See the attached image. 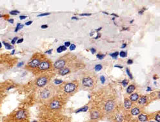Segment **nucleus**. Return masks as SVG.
I'll list each match as a JSON object with an SVG mask.
<instances>
[{
    "mask_svg": "<svg viewBox=\"0 0 160 122\" xmlns=\"http://www.w3.org/2000/svg\"><path fill=\"white\" fill-rule=\"evenodd\" d=\"M43 60H42V55L35 54L33 57L29 61L27 65V68L28 69H36L39 64L41 63Z\"/></svg>",
    "mask_w": 160,
    "mask_h": 122,
    "instance_id": "obj_1",
    "label": "nucleus"
},
{
    "mask_svg": "<svg viewBox=\"0 0 160 122\" xmlns=\"http://www.w3.org/2000/svg\"><path fill=\"white\" fill-rule=\"evenodd\" d=\"M51 67V64L50 63L49 60H43L42 62L39 64L38 67L35 69L36 72H43L47 70H48Z\"/></svg>",
    "mask_w": 160,
    "mask_h": 122,
    "instance_id": "obj_2",
    "label": "nucleus"
},
{
    "mask_svg": "<svg viewBox=\"0 0 160 122\" xmlns=\"http://www.w3.org/2000/svg\"><path fill=\"white\" fill-rule=\"evenodd\" d=\"M48 81H49L48 76H47V75L41 76L36 80V84L37 86L42 87L45 86L48 82Z\"/></svg>",
    "mask_w": 160,
    "mask_h": 122,
    "instance_id": "obj_3",
    "label": "nucleus"
},
{
    "mask_svg": "<svg viewBox=\"0 0 160 122\" xmlns=\"http://www.w3.org/2000/svg\"><path fill=\"white\" fill-rule=\"evenodd\" d=\"M62 107L61 101L58 99H54L50 101L48 107L51 110H57Z\"/></svg>",
    "mask_w": 160,
    "mask_h": 122,
    "instance_id": "obj_4",
    "label": "nucleus"
},
{
    "mask_svg": "<svg viewBox=\"0 0 160 122\" xmlns=\"http://www.w3.org/2000/svg\"><path fill=\"white\" fill-rule=\"evenodd\" d=\"M76 87V85L72 82L67 83L64 86V91L67 93H71L75 91Z\"/></svg>",
    "mask_w": 160,
    "mask_h": 122,
    "instance_id": "obj_5",
    "label": "nucleus"
},
{
    "mask_svg": "<svg viewBox=\"0 0 160 122\" xmlns=\"http://www.w3.org/2000/svg\"><path fill=\"white\" fill-rule=\"evenodd\" d=\"M67 64V61L64 59H60L58 60L54 64V68L57 69H60L65 66Z\"/></svg>",
    "mask_w": 160,
    "mask_h": 122,
    "instance_id": "obj_6",
    "label": "nucleus"
},
{
    "mask_svg": "<svg viewBox=\"0 0 160 122\" xmlns=\"http://www.w3.org/2000/svg\"><path fill=\"white\" fill-rule=\"evenodd\" d=\"M82 84L86 87H91L93 86V80L90 77H85L82 80Z\"/></svg>",
    "mask_w": 160,
    "mask_h": 122,
    "instance_id": "obj_7",
    "label": "nucleus"
},
{
    "mask_svg": "<svg viewBox=\"0 0 160 122\" xmlns=\"http://www.w3.org/2000/svg\"><path fill=\"white\" fill-rule=\"evenodd\" d=\"M114 108V103L112 100L107 101L105 104V110L107 112H111Z\"/></svg>",
    "mask_w": 160,
    "mask_h": 122,
    "instance_id": "obj_8",
    "label": "nucleus"
},
{
    "mask_svg": "<svg viewBox=\"0 0 160 122\" xmlns=\"http://www.w3.org/2000/svg\"><path fill=\"white\" fill-rule=\"evenodd\" d=\"M51 90H49L48 89H45L42 91V92L41 93V96L43 99H47L50 96H51Z\"/></svg>",
    "mask_w": 160,
    "mask_h": 122,
    "instance_id": "obj_9",
    "label": "nucleus"
},
{
    "mask_svg": "<svg viewBox=\"0 0 160 122\" xmlns=\"http://www.w3.org/2000/svg\"><path fill=\"white\" fill-rule=\"evenodd\" d=\"M70 72H71V70H70V69L68 68H63L62 69H59V72H58V73L60 75H65L68 73H70Z\"/></svg>",
    "mask_w": 160,
    "mask_h": 122,
    "instance_id": "obj_10",
    "label": "nucleus"
},
{
    "mask_svg": "<svg viewBox=\"0 0 160 122\" xmlns=\"http://www.w3.org/2000/svg\"><path fill=\"white\" fill-rule=\"evenodd\" d=\"M132 106V101L130 100L129 99H126L125 100V102H124V106L126 109H128L131 107Z\"/></svg>",
    "mask_w": 160,
    "mask_h": 122,
    "instance_id": "obj_11",
    "label": "nucleus"
},
{
    "mask_svg": "<svg viewBox=\"0 0 160 122\" xmlns=\"http://www.w3.org/2000/svg\"><path fill=\"white\" fill-rule=\"evenodd\" d=\"M91 118L92 119H97L99 116V113L98 111H96V110L92 111V113H91Z\"/></svg>",
    "mask_w": 160,
    "mask_h": 122,
    "instance_id": "obj_12",
    "label": "nucleus"
},
{
    "mask_svg": "<svg viewBox=\"0 0 160 122\" xmlns=\"http://www.w3.org/2000/svg\"><path fill=\"white\" fill-rule=\"evenodd\" d=\"M134 90H135V86L134 85H131L128 87V88L127 89V93L131 94L133 92Z\"/></svg>",
    "mask_w": 160,
    "mask_h": 122,
    "instance_id": "obj_13",
    "label": "nucleus"
},
{
    "mask_svg": "<svg viewBox=\"0 0 160 122\" xmlns=\"http://www.w3.org/2000/svg\"><path fill=\"white\" fill-rule=\"evenodd\" d=\"M131 113L132 115L134 116H136V115H138L139 113H140V110L138 109V108H134L132 109L131 110Z\"/></svg>",
    "mask_w": 160,
    "mask_h": 122,
    "instance_id": "obj_14",
    "label": "nucleus"
},
{
    "mask_svg": "<svg viewBox=\"0 0 160 122\" xmlns=\"http://www.w3.org/2000/svg\"><path fill=\"white\" fill-rule=\"evenodd\" d=\"M138 98H139V95L138 94H136V93H134V94L132 95L131 96V97H130V100H131V101H135L138 100Z\"/></svg>",
    "mask_w": 160,
    "mask_h": 122,
    "instance_id": "obj_15",
    "label": "nucleus"
},
{
    "mask_svg": "<svg viewBox=\"0 0 160 122\" xmlns=\"http://www.w3.org/2000/svg\"><path fill=\"white\" fill-rule=\"evenodd\" d=\"M67 49V48L65 46H60L59 47H58L57 48V52L58 53H62L64 51H65Z\"/></svg>",
    "mask_w": 160,
    "mask_h": 122,
    "instance_id": "obj_16",
    "label": "nucleus"
},
{
    "mask_svg": "<svg viewBox=\"0 0 160 122\" xmlns=\"http://www.w3.org/2000/svg\"><path fill=\"white\" fill-rule=\"evenodd\" d=\"M138 118H139V120L140 121H142V122L146 121L147 120V116H145V115H140L139 116Z\"/></svg>",
    "mask_w": 160,
    "mask_h": 122,
    "instance_id": "obj_17",
    "label": "nucleus"
},
{
    "mask_svg": "<svg viewBox=\"0 0 160 122\" xmlns=\"http://www.w3.org/2000/svg\"><path fill=\"white\" fill-rule=\"evenodd\" d=\"M146 101H147V98L145 97V96H142V97H141V98L139 99L138 102L140 104H145L146 102Z\"/></svg>",
    "mask_w": 160,
    "mask_h": 122,
    "instance_id": "obj_18",
    "label": "nucleus"
},
{
    "mask_svg": "<svg viewBox=\"0 0 160 122\" xmlns=\"http://www.w3.org/2000/svg\"><path fill=\"white\" fill-rule=\"evenodd\" d=\"M3 44H4V46H5V48L7 49H12L14 48L12 45H11L10 44L7 43L3 42Z\"/></svg>",
    "mask_w": 160,
    "mask_h": 122,
    "instance_id": "obj_19",
    "label": "nucleus"
},
{
    "mask_svg": "<svg viewBox=\"0 0 160 122\" xmlns=\"http://www.w3.org/2000/svg\"><path fill=\"white\" fill-rule=\"evenodd\" d=\"M116 120L117 122H122L123 117L122 115H118L116 116Z\"/></svg>",
    "mask_w": 160,
    "mask_h": 122,
    "instance_id": "obj_20",
    "label": "nucleus"
},
{
    "mask_svg": "<svg viewBox=\"0 0 160 122\" xmlns=\"http://www.w3.org/2000/svg\"><path fill=\"white\" fill-rule=\"evenodd\" d=\"M23 27V25H21L20 23H18L17 26H16V29H15V30H14L15 32H17L19 29H22Z\"/></svg>",
    "mask_w": 160,
    "mask_h": 122,
    "instance_id": "obj_21",
    "label": "nucleus"
},
{
    "mask_svg": "<svg viewBox=\"0 0 160 122\" xmlns=\"http://www.w3.org/2000/svg\"><path fill=\"white\" fill-rule=\"evenodd\" d=\"M87 110H88V107H87V106H85L84 107H83V108H81V109H80L76 111V113H79V112H81V111L86 112Z\"/></svg>",
    "mask_w": 160,
    "mask_h": 122,
    "instance_id": "obj_22",
    "label": "nucleus"
},
{
    "mask_svg": "<svg viewBox=\"0 0 160 122\" xmlns=\"http://www.w3.org/2000/svg\"><path fill=\"white\" fill-rule=\"evenodd\" d=\"M102 66L101 64H98V65H96L95 66V70L97 71V72H98V71H100L102 69Z\"/></svg>",
    "mask_w": 160,
    "mask_h": 122,
    "instance_id": "obj_23",
    "label": "nucleus"
},
{
    "mask_svg": "<svg viewBox=\"0 0 160 122\" xmlns=\"http://www.w3.org/2000/svg\"><path fill=\"white\" fill-rule=\"evenodd\" d=\"M118 55H119V53H118V52H114V53H113V54H110V55H111V56L112 58H114V59H116Z\"/></svg>",
    "mask_w": 160,
    "mask_h": 122,
    "instance_id": "obj_24",
    "label": "nucleus"
},
{
    "mask_svg": "<svg viewBox=\"0 0 160 122\" xmlns=\"http://www.w3.org/2000/svg\"><path fill=\"white\" fill-rule=\"evenodd\" d=\"M63 83V81L62 80H56L54 81V84L56 85L60 84H62Z\"/></svg>",
    "mask_w": 160,
    "mask_h": 122,
    "instance_id": "obj_25",
    "label": "nucleus"
},
{
    "mask_svg": "<svg viewBox=\"0 0 160 122\" xmlns=\"http://www.w3.org/2000/svg\"><path fill=\"white\" fill-rule=\"evenodd\" d=\"M119 55H120V57H127V54L125 52H123V51H122V52L119 53Z\"/></svg>",
    "mask_w": 160,
    "mask_h": 122,
    "instance_id": "obj_26",
    "label": "nucleus"
},
{
    "mask_svg": "<svg viewBox=\"0 0 160 122\" xmlns=\"http://www.w3.org/2000/svg\"><path fill=\"white\" fill-rule=\"evenodd\" d=\"M126 71H127V73L128 75L129 76V77L131 78V79H132V78H133V77H132V74L131 73V72H130L129 69H128V68H127V69H126Z\"/></svg>",
    "mask_w": 160,
    "mask_h": 122,
    "instance_id": "obj_27",
    "label": "nucleus"
},
{
    "mask_svg": "<svg viewBox=\"0 0 160 122\" xmlns=\"http://www.w3.org/2000/svg\"><path fill=\"white\" fill-rule=\"evenodd\" d=\"M122 84L123 86H124V87H126V86L128 85V81H127V80H123V81H122Z\"/></svg>",
    "mask_w": 160,
    "mask_h": 122,
    "instance_id": "obj_28",
    "label": "nucleus"
},
{
    "mask_svg": "<svg viewBox=\"0 0 160 122\" xmlns=\"http://www.w3.org/2000/svg\"><path fill=\"white\" fill-rule=\"evenodd\" d=\"M69 48H70V49H71V51L74 50L76 49V45L74 44H71V46H69Z\"/></svg>",
    "mask_w": 160,
    "mask_h": 122,
    "instance_id": "obj_29",
    "label": "nucleus"
},
{
    "mask_svg": "<svg viewBox=\"0 0 160 122\" xmlns=\"http://www.w3.org/2000/svg\"><path fill=\"white\" fill-rule=\"evenodd\" d=\"M10 14H11V15H17L18 14H19V12L17 11H12L11 12H10Z\"/></svg>",
    "mask_w": 160,
    "mask_h": 122,
    "instance_id": "obj_30",
    "label": "nucleus"
},
{
    "mask_svg": "<svg viewBox=\"0 0 160 122\" xmlns=\"http://www.w3.org/2000/svg\"><path fill=\"white\" fill-rule=\"evenodd\" d=\"M51 14V13H43V14H39L38 16V17H43V16H47Z\"/></svg>",
    "mask_w": 160,
    "mask_h": 122,
    "instance_id": "obj_31",
    "label": "nucleus"
},
{
    "mask_svg": "<svg viewBox=\"0 0 160 122\" xmlns=\"http://www.w3.org/2000/svg\"><path fill=\"white\" fill-rule=\"evenodd\" d=\"M105 55H101V54H98V55H97V57L99 59H100V60H102V59H103L104 57H105Z\"/></svg>",
    "mask_w": 160,
    "mask_h": 122,
    "instance_id": "obj_32",
    "label": "nucleus"
},
{
    "mask_svg": "<svg viewBox=\"0 0 160 122\" xmlns=\"http://www.w3.org/2000/svg\"><path fill=\"white\" fill-rule=\"evenodd\" d=\"M100 80H101L102 84H104V83H105V77L102 76L101 77H100Z\"/></svg>",
    "mask_w": 160,
    "mask_h": 122,
    "instance_id": "obj_33",
    "label": "nucleus"
},
{
    "mask_svg": "<svg viewBox=\"0 0 160 122\" xmlns=\"http://www.w3.org/2000/svg\"><path fill=\"white\" fill-rule=\"evenodd\" d=\"M18 37H14L13 39H12V41H11V43L12 44V45H14L15 43H16V42L17 41V40H18Z\"/></svg>",
    "mask_w": 160,
    "mask_h": 122,
    "instance_id": "obj_34",
    "label": "nucleus"
},
{
    "mask_svg": "<svg viewBox=\"0 0 160 122\" xmlns=\"http://www.w3.org/2000/svg\"><path fill=\"white\" fill-rule=\"evenodd\" d=\"M155 120L158 121V122H159L160 121V116L159 115H157L156 118H155Z\"/></svg>",
    "mask_w": 160,
    "mask_h": 122,
    "instance_id": "obj_35",
    "label": "nucleus"
},
{
    "mask_svg": "<svg viewBox=\"0 0 160 122\" xmlns=\"http://www.w3.org/2000/svg\"><path fill=\"white\" fill-rule=\"evenodd\" d=\"M71 43H70V42H65L64 46L67 48V47H69L70 46H71Z\"/></svg>",
    "mask_w": 160,
    "mask_h": 122,
    "instance_id": "obj_36",
    "label": "nucleus"
},
{
    "mask_svg": "<svg viewBox=\"0 0 160 122\" xmlns=\"http://www.w3.org/2000/svg\"><path fill=\"white\" fill-rule=\"evenodd\" d=\"M80 16H91V14H87V13H85V14H79Z\"/></svg>",
    "mask_w": 160,
    "mask_h": 122,
    "instance_id": "obj_37",
    "label": "nucleus"
},
{
    "mask_svg": "<svg viewBox=\"0 0 160 122\" xmlns=\"http://www.w3.org/2000/svg\"><path fill=\"white\" fill-rule=\"evenodd\" d=\"M23 41V38H22V39H19V40H18V41H17V43H18V44L22 43Z\"/></svg>",
    "mask_w": 160,
    "mask_h": 122,
    "instance_id": "obj_38",
    "label": "nucleus"
},
{
    "mask_svg": "<svg viewBox=\"0 0 160 122\" xmlns=\"http://www.w3.org/2000/svg\"><path fill=\"white\" fill-rule=\"evenodd\" d=\"M132 63H133V60H131V59H130V60H128L127 61V64H132Z\"/></svg>",
    "mask_w": 160,
    "mask_h": 122,
    "instance_id": "obj_39",
    "label": "nucleus"
},
{
    "mask_svg": "<svg viewBox=\"0 0 160 122\" xmlns=\"http://www.w3.org/2000/svg\"><path fill=\"white\" fill-rule=\"evenodd\" d=\"M32 23V21H29L27 22V23H25V25H26L27 26H28V25H31Z\"/></svg>",
    "mask_w": 160,
    "mask_h": 122,
    "instance_id": "obj_40",
    "label": "nucleus"
},
{
    "mask_svg": "<svg viewBox=\"0 0 160 122\" xmlns=\"http://www.w3.org/2000/svg\"><path fill=\"white\" fill-rule=\"evenodd\" d=\"M91 53H92V54H94L96 53V49H95L94 48H91Z\"/></svg>",
    "mask_w": 160,
    "mask_h": 122,
    "instance_id": "obj_41",
    "label": "nucleus"
},
{
    "mask_svg": "<svg viewBox=\"0 0 160 122\" xmlns=\"http://www.w3.org/2000/svg\"><path fill=\"white\" fill-rule=\"evenodd\" d=\"M19 18H20V19H24L27 18V16H20Z\"/></svg>",
    "mask_w": 160,
    "mask_h": 122,
    "instance_id": "obj_42",
    "label": "nucleus"
},
{
    "mask_svg": "<svg viewBox=\"0 0 160 122\" xmlns=\"http://www.w3.org/2000/svg\"><path fill=\"white\" fill-rule=\"evenodd\" d=\"M52 52V49H50L48 51H47V52H45V54H51Z\"/></svg>",
    "mask_w": 160,
    "mask_h": 122,
    "instance_id": "obj_43",
    "label": "nucleus"
},
{
    "mask_svg": "<svg viewBox=\"0 0 160 122\" xmlns=\"http://www.w3.org/2000/svg\"><path fill=\"white\" fill-rule=\"evenodd\" d=\"M42 28H43V29H45V28H48V25H42Z\"/></svg>",
    "mask_w": 160,
    "mask_h": 122,
    "instance_id": "obj_44",
    "label": "nucleus"
},
{
    "mask_svg": "<svg viewBox=\"0 0 160 122\" xmlns=\"http://www.w3.org/2000/svg\"><path fill=\"white\" fill-rule=\"evenodd\" d=\"M145 10V8H143L141 11H139V14H142L143 13V12H144Z\"/></svg>",
    "mask_w": 160,
    "mask_h": 122,
    "instance_id": "obj_45",
    "label": "nucleus"
},
{
    "mask_svg": "<svg viewBox=\"0 0 160 122\" xmlns=\"http://www.w3.org/2000/svg\"><path fill=\"white\" fill-rule=\"evenodd\" d=\"M23 64V62H22L21 63H19V64H18V67H20V66H22Z\"/></svg>",
    "mask_w": 160,
    "mask_h": 122,
    "instance_id": "obj_46",
    "label": "nucleus"
},
{
    "mask_svg": "<svg viewBox=\"0 0 160 122\" xmlns=\"http://www.w3.org/2000/svg\"><path fill=\"white\" fill-rule=\"evenodd\" d=\"M8 21H9L10 23H14V20H13V19H9Z\"/></svg>",
    "mask_w": 160,
    "mask_h": 122,
    "instance_id": "obj_47",
    "label": "nucleus"
},
{
    "mask_svg": "<svg viewBox=\"0 0 160 122\" xmlns=\"http://www.w3.org/2000/svg\"><path fill=\"white\" fill-rule=\"evenodd\" d=\"M114 67H116V68H123V67L122 66H118V65H116Z\"/></svg>",
    "mask_w": 160,
    "mask_h": 122,
    "instance_id": "obj_48",
    "label": "nucleus"
},
{
    "mask_svg": "<svg viewBox=\"0 0 160 122\" xmlns=\"http://www.w3.org/2000/svg\"><path fill=\"white\" fill-rule=\"evenodd\" d=\"M99 37H100V34H98V35H97V37H96V39H98V38H99Z\"/></svg>",
    "mask_w": 160,
    "mask_h": 122,
    "instance_id": "obj_49",
    "label": "nucleus"
},
{
    "mask_svg": "<svg viewBox=\"0 0 160 122\" xmlns=\"http://www.w3.org/2000/svg\"><path fill=\"white\" fill-rule=\"evenodd\" d=\"M126 47V44H123V45L121 47L122 48H125Z\"/></svg>",
    "mask_w": 160,
    "mask_h": 122,
    "instance_id": "obj_50",
    "label": "nucleus"
},
{
    "mask_svg": "<svg viewBox=\"0 0 160 122\" xmlns=\"http://www.w3.org/2000/svg\"><path fill=\"white\" fill-rule=\"evenodd\" d=\"M72 19H76V20H77L78 18H77V17H72Z\"/></svg>",
    "mask_w": 160,
    "mask_h": 122,
    "instance_id": "obj_51",
    "label": "nucleus"
},
{
    "mask_svg": "<svg viewBox=\"0 0 160 122\" xmlns=\"http://www.w3.org/2000/svg\"><path fill=\"white\" fill-rule=\"evenodd\" d=\"M14 52H15V50L14 49L13 51H12V54H11V55H14Z\"/></svg>",
    "mask_w": 160,
    "mask_h": 122,
    "instance_id": "obj_52",
    "label": "nucleus"
},
{
    "mask_svg": "<svg viewBox=\"0 0 160 122\" xmlns=\"http://www.w3.org/2000/svg\"><path fill=\"white\" fill-rule=\"evenodd\" d=\"M101 29H102V28H98V29H97V30H96V31H97V32H98L99 30H100Z\"/></svg>",
    "mask_w": 160,
    "mask_h": 122,
    "instance_id": "obj_53",
    "label": "nucleus"
},
{
    "mask_svg": "<svg viewBox=\"0 0 160 122\" xmlns=\"http://www.w3.org/2000/svg\"><path fill=\"white\" fill-rule=\"evenodd\" d=\"M111 15H112V16H116V17H118V15H116V14H112Z\"/></svg>",
    "mask_w": 160,
    "mask_h": 122,
    "instance_id": "obj_54",
    "label": "nucleus"
},
{
    "mask_svg": "<svg viewBox=\"0 0 160 122\" xmlns=\"http://www.w3.org/2000/svg\"><path fill=\"white\" fill-rule=\"evenodd\" d=\"M149 90H151V88L148 87V89H147V91H149Z\"/></svg>",
    "mask_w": 160,
    "mask_h": 122,
    "instance_id": "obj_55",
    "label": "nucleus"
},
{
    "mask_svg": "<svg viewBox=\"0 0 160 122\" xmlns=\"http://www.w3.org/2000/svg\"><path fill=\"white\" fill-rule=\"evenodd\" d=\"M2 43H0V48H2Z\"/></svg>",
    "mask_w": 160,
    "mask_h": 122,
    "instance_id": "obj_56",
    "label": "nucleus"
}]
</instances>
